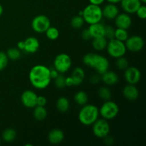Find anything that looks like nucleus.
I'll return each instance as SVG.
<instances>
[{"label":"nucleus","instance_id":"obj_42","mask_svg":"<svg viewBox=\"0 0 146 146\" xmlns=\"http://www.w3.org/2000/svg\"><path fill=\"white\" fill-rule=\"evenodd\" d=\"M106 0H89L90 4H94V5L100 6Z\"/></svg>","mask_w":146,"mask_h":146},{"label":"nucleus","instance_id":"obj_38","mask_svg":"<svg viewBox=\"0 0 146 146\" xmlns=\"http://www.w3.org/2000/svg\"><path fill=\"white\" fill-rule=\"evenodd\" d=\"M81 37L84 40H86V41H88V40L91 39L92 37H91V34H90L89 31H88V29H84L81 32Z\"/></svg>","mask_w":146,"mask_h":146},{"label":"nucleus","instance_id":"obj_11","mask_svg":"<svg viewBox=\"0 0 146 146\" xmlns=\"http://www.w3.org/2000/svg\"><path fill=\"white\" fill-rule=\"evenodd\" d=\"M124 77L128 84L135 85L141 80V73L140 70L135 67L128 66L125 70Z\"/></svg>","mask_w":146,"mask_h":146},{"label":"nucleus","instance_id":"obj_36","mask_svg":"<svg viewBox=\"0 0 146 146\" xmlns=\"http://www.w3.org/2000/svg\"><path fill=\"white\" fill-rule=\"evenodd\" d=\"M135 13L138 18H140L141 19H145L146 18V7L145 5L141 4L139 8L135 11Z\"/></svg>","mask_w":146,"mask_h":146},{"label":"nucleus","instance_id":"obj_32","mask_svg":"<svg viewBox=\"0 0 146 146\" xmlns=\"http://www.w3.org/2000/svg\"><path fill=\"white\" fill-rule=\"evenodd\" d=\"M115 64H116L117 68L120 70H125L129 66V62H128V59L124 56L117 58Z\"/></svg>","mask_w":146,"mask_h":146},{"label":"nucleus","instance_id":"obj_13","mask_svg":"<svg viewBox=\"0 0 146 146\" xmlns=\"http://www.w3.org/2000/svg\"><path fill=\"white\" fill-rule=\"evenodd\" d=\"M121 6L122 9L127 14H134L142 4L140 0H121Z\"/></svg>","mask_w":146,"mask_h":146},{"label":"nucleus","instance_id":"obj_43","mask_svg":"<svg viewBox=\"0 0 146 146\" xmlns=\"http://www.w3.org/2000/svg\"><path fill=\"white\" fill-rule=\"evenodd\" d=\"M17 48L20 50V51H23L24 48V41H19L17 44Z\"/></svg>","mask_w":146,"mask_h":146},{"label":"nucleus","instance_id":"obj_28","mask_svg":"<svg viewBox=\"0 0 146 146\" xmlns=\"http://www.w3.org/2000/svg\"><path fill=\"white\" fill-rule=\"evenodd\" d=\"M128 36H128V32L127 29L121 28H117L116 29H115L114 38H116V39L125 42V41L128 38Z\"/></svg>","mask_w":146,"mask_h":146},{"label":"nucleus","instance_id":"obj_24","mask_svg":"<svg viewBox=\"0 0 146 146\" xmlns=\"http://www.w3.org/2000/svg\"><path fill=\"white\" fill-rule=\"evenodd\" d=\"M34 118L37 121H43L45 119L47 116L46 109L44 108V106H36L34 107Z\"/></svg>","mask_w":146,"mask_h":146},{"label":"nucleus","instance_id":"obj_9","mask_svg":"<svg viewBox=\"0 0 146 146\" xmlns=\"http://www.w3.org/2000/svg\"><path fill=\"white\" fill-rule=\"evenodd\" d=\"M51 27V21L46 15L40 14L33 19L31 21V28L38 34L45 33L47 29Z\"/></svg>","mask_w":146,"mask_h":146},{"label":"nucleus","instance_id":"obj_46","mask_svg":"<svg viewBox=\"0 0 146 146\" xmlns=\"http://www.w3.org/2000/svg\"><path fill=\"white\" fill-rule=\"evenodd\" d=\"M140 1H141V3H142V4H145L146 3V0H140Z\"/></svg>","mask_w":146,"mask_h":146},{"label":"nucleus","instance_id":"obj_26","mask_svg":"<svg viewBox=\"0 0 146 146\" xmlns=\"http://www.w3.org/2000/svg\"><path fill=\"white\" fill-rule=\"evenodd\" d=\"M74 101L77 104L80 106H84L87 104L88 101V94L84 91H78L74 96Z\"/></svg>","mask_w":146,"mask_h":146},{"label":"nucleus","instance_id":"obj_10","mask_svg":"<svg viewBox=\"0 0 146 146\" xmlns=\"http://www.w3.org/2000/svg\"><path fill=\"white\" fill-rule=\"evenodd\" d=\"M126 49L131 52L141 51L144 47V40L141 36L138 35L128 36L125 41Z\"/></svg>","mask_w":146,"mask_h":146},{"label":"nucleus","instance_id":"obj_18","mask_svg":"<svg viewBox=\"0 0 146 146\" xmlns=\"http://www.w3.org/2000/svg\"><path fill=\"white\" fill-rule=\"evenodd\" d=\"M92 38L97 37L104 36L105 34V25L101 24V22L96 23V24H90L88 28Z\"/></svg>","mask_w":146,"mask_h":146},{"label":"nucleus","instance_id":"obj_45","mask_svg":"<svg viewBox=\"0 0 146 146\" xmlns=\"http://www.w3.org/2000/svg\"><path fill=\"white\" fill-rule=\"evenodd\" d=\"M3 12H4V8H3L2 5H1V4H0V17H1V16L2 15Z\"/></svg>","mask_w":146,"mask_h":146},{"label":"nucleus","instance_id":"obj_27","mask_svg":"<svg viewBox=\"0 0 146 146\" xmlns=\"http://www.w3.org/2000/svg\"><path fill=\"white\" fill-rule=\"evenodd\" d=\"M6 54L9 59L12 60V61H17L21 58V51L18 48H15V47L9 48Z\"/></svg>","mask_w":146,"mask_h":146},{"label":"nucleus","instance_id":"obj_23","mask_svg":"<svg viewBox=\"0 0 146 146\" xmlns=\"http://www.w3.org/2000/svg\"><path fill=\"white\" fill-rule=\"evenodd\" d=\"M70 107V103L68 98L66 97H60L56 101V108L58 111L61 113H65L68 111Z\"/></svg>","mask_w":146,"mask_h":146},{"label":"nucleus","instance_id":"obj_3","mask_svg":"<svg viewBox=\"0 0 146 146\" xmlns=\"http://www.w3.org/2000/svg\"><path fill=\"white\" fill-rule=\"evenodd\" d=\"M99 116V111L93 104H85L78 113V120L84 125H92Z\"/></svg>","mask_w":146,"mask_h":146},{"label":"nucleus","instance_id":"obj_21","mask_svg":"<svg viewBox=\"0 0 146 146\" xmlns=\"http://www.w3.org/2000/svg\"><path fill=\"white\" fill-rule=\"evenodd\" d=\"M74 82V86H79L84 81L85 78V72L81 67H77L74 68L71 76Z\"/></svg>","mask_w":146,"mask_h":146},{"label":"nucleus","instance_id":"obj_5","mask_svg":"<svg viewBox=\"0 0 146 146\" xmlns=\"http://www.w3.org/2000/svg\"><path fill=\"white\" fill-rule=\"evenodd\" d=\"M106 48L108 55L115 58L123 56L127 51L125 42L119 41L115 38L110 39L109 41H108Z\"/></svg>","mask_w":146,"mask_h":146},{"label":"nucleus","instance_id":"obj_1","mask_svg":"<svg viewBox=\"0 0 146 146\" xmlns=\"http://www.w3.org/2000/svg\"><path fill=\"white\" fill-rule=\"evenodd\" d=\"M31 85L38 89H44L51 83L50 68L44 65H36L31 68L29 74Z\"/></svg>","mask_w":146,"mask_h":146},{"label":"nucleus","instance_id":"obj_4","mask_svg":"<svg viewBox=\"0 0 146 146\" xmlns=\"http://www.w3.org/2000/svg\"><path fill=\"white\" fill-rule=\"evenodd\" d=\"M82 17L84 21L89 25L101 22L103 19L102 9L100 6L89 4L83 9Z\"/></svg>","mask_w":146,"mask_h":146},{"label":"nucleus","instance_id":"obj_44","mask_svg":"<svg viewBox=\"0 0 146 146\" xmlns=\"http://www.w3.org/2000/svg\"><path fill=\"white\" fill-rule=\"evenodd\" d=\"M108 3H111V4H118L121 1V0H106Z\"/></svg>","mask_w":146,"mask_h":146},{"label":"nucleus","instance_id":"obj_14","mask_svg":"<svg viewBox=\"0 0 146 146\" xmlns=\"http://www.w3.org/2000/svg\"><path fill=\"white\" fill-rule=\"evenodd\" d=\"M114 19H115V24L117 28L128 29L132 24V19L131 16L125 12L118 14Z\"/></svg>","mask_w":146,"mask_h":146},{"label":"nucleus","instance_id":"obj_40","mask_svg":"<svg viewBox=\"0 0 146 146\" xmlns=\"http://www.w3.org/2000/svg\"><path fill=\"white\" fill-rule=\"evenodd\" d=\"M100 79H101V77H100L99 76L94 75L91 77V79H90V81H91V82L92 83V84H96L99 82Z\"/></svg>","mask_w":146,"mask_h":146},{"label":"nucleus","instance_id":"obj_34","mask_svg":"<svg viewBox=\"0 0 146 146\" xmlns=\"http://www.w3.org/2000/svg\"><path fill=\"white\" fill-rule=\"evenodd\" d=\"M8 61L9 58L7 54L3 51H0V71H2L7 67Z\"/></svg>","mask_w":146,"mask_h":146},{"label":"nucleus","instance_id":"obj_17","mask_svg":"<svg viewBox=\"0 0 146 146\" xmlns=\"http://www.w3.org/2000/svg\"><path fill=\"white\" fill-rule=\"evenodd\" d=\"M123 94L128 101H134L138 98L139 91L135 85L128 84V85L124 87L123 90Z\"/></svg>","mask_w":146,"mask_h":146},{"label":"nucleus","instance_id":"obj_39","mask_svg":"<svg viewBox=\"0 0 146 146\" xmlns=\"http://www.w3.org/2000/svg\"><path fill=\"white\" fill-rule=\"evenodd\" d=\"M59 74L60 73H58V71L54 68H50V76H51V79H54V78H56Z\"/></svg>","mask_w":146,"mask_h":146},{"label":"nucleus","instance_id":"obj_33","mask_svg":"<svg viewBox=\"0 0 146 146\" xmlns=\"http://www.w3.org/2000/svg\"><path fill=\"white\" fill-rule=\"evenodd\" d=\"M65 79L66 77L63 75V74H59L58 76L56 78H54V84L56 86V88L62 89L66 86L65 84Z\"/></svg>","mask_w":146,"mask_h":146},{"label":"nucleus","instance_id":"obj_47","mask_svg":"<svg viewBox=\"0 0 146 146\" xmlns=\"http://www.w3.org/2000/svg\"><path fill=\"white\" fill-rule=\"evenodd\" d=\"M0 144H1V140H0Z\"/></svg>","mask_w":146,"mask_h":146},{"label":"nucleus","instance_id":"obj_22","mask_svg":"<svg viewBox=\"0 0 146 146\" xmlns=\"http://www.w3.org/2000/svg\"><path fill=\"white\" fill-rule=\"evenodd\" d=\"M107 44H108V39L104 36L93 38V48L96 50V51H104L106 48Z\"/></svg>","mask_w":146,"mask_h":146},{"label":"nucleus","instance_id":"obj_12","mask_svg":"<svg viewBox=\"0 0 146 146\" xmlns=\"http://www.w3.org/2000/svg\"><path fill=\"white\" fill-rule=\"evenodd\" d=\"M37 96H38L34 91L27 90L21 94V101L26 108H34L36 106Z\"/></svg>","mask_w":146,"mask_h":146},{"label":"nucleus","instance_id":"obj_25","mask_svg":"<svg viewBox=\"0 0 146 146\" xmlns=\"http://www.w3.org/2000/svg\"><path fill=\"white\" fill-rule=\"evenodd\" d=\"M17 138V132L13 128H7L2 133V138L6 143H11Z\"/></svg>","mask_w":146,"mask_h":146},{"label":"nucleus","instance_id":"obj_29","mask_svg":"<svg viewBox=\"0 0 146 146\" xmlns=\"http://www.w3.org/2000/svg\"><path fill=\"white\" fill-rule=\"evenodd\" d=\"M46 36L49 40H56L59 36V31L56 27H50L45 31Z\"/></svg>","mask_w":146,"mask_h":146},{"label":"nucleus","instance_id":"obj_16","mask_svg":"<svg viewBox=\"0 0 146 146\" xmlns=\"http://www.w3.org/2000/svg\"><path fill=\"white\" fill-rule=\"evenodd\" d=\"M102 14L103 17L107 19H114L119 14V9L117 7L116 4L108 3L102 9Z\"/></svg>","mask_w":146,"mask_h":146},{"label":"nucleus","instance_id":"obj_7","mask_svg":"<svg viewBox=\"0 0 146 146\" xmlns=\"http://www.w3.org/2000/svg\"><path fill=\"white\" fill-rule=\"evenodd\" d=\"M72 61L69 55L64 53L58 54L54 61V68L60 74H64L71 68Z\"/></svg>","mask_w":146,"mask_h":146},{"label":"nucleus","instance_id":"obj_2","mask_svg":"<svg viewBox=\"0 0 146 146\" xmlns=\"http://www.w3.org/2000/svg\"><path fill=\"white\" fill-rule=\"evenodd\" d=\"M83 62L87 66L92 68L98 74H103L109 68V61L106 57L95 54L88 53L83 58Z\"/></svg>","mask_w":146,"mask_h":146},{"label":"nucleus","instance_id":"obj_35","mask_svg":"<svg viewBox=\"0 0 146 146\" xmlns=\"http://www.w3.org/2000/svg\"><path fill=\"white\" fill-rule=\"evenodd\" d=\"M115 36V29L113 27L111 26H105V34H104V37L107 39L110 40L114 38Z\"/></svg>","mask_w":146,"mask_h":146},{"label":"nucleus","instance_id":"obj_37","mask_svg":"<svg viewBox=\"0 0 146 146\" xmlns=\"http://www.w3.org/2000/svg\"><path fill=\"white\" fill-rule=\"evenodd\" d=\"M47 103L46 98L43 96H37L36 100V106H45Z\"/></svg>","mask_w":146,"mask_h":146},{"label":"nucleus","instance_id":"obj_20","mask_svg":"<svg viewBox=\"0 0 146 146\" xmlns=\"http://www.w3.org/2000/svg\"><path fill=\"white\" fill-rule=\"evenodd\" d=\"M64 133L60 129H53L48 133V140L51 144H59L64 141Z\"/></svg>","mask_w":146,"mask_h":146},{"label":"nucleus","instance_id":"obj_8","mask_svg":"<svg viewBox=\"0 0 146 146\" xmlns=\"http://www.w3.org/2000/svg\"><path fill=\"white\" fill-rule=\"evenodd\" d=\"M93 133L98 138H104L109 135L111 127L108 121L104 118H98L92 124Z\"/></svg>","mask_w":146,"mask_h":146},{"label":"nucleus","instance_id":"obj_30","mask_svg":"<svg viewBox=\"0 0 146 146\" xmlns=\"http://www.w3.org/2000/svg\"><path fill=\"white\" fill-rule=\"evenodd\" d=\"M98 96L101 98V99L104 100V101H108L110 100L111 98V91L108 87L106 86H103L99 88L98 91Z\"/></svg>","mask_w":146,"mask_h":146},{"label":"nucleus","instance_id":"obj_31","mask_svg":"<svg viewBox=\"0 0 146 146\" xmlns=\"http://www.w3.org/2000/svg\"><path fill=\"white\" fill-rule=\"evenodd\" d=\"M84 23H85V21H84V18H83L82 16L80 15L75 16L71 20V27L74 29H81L84 26Z\"/></svg>","mask_w":146,"mask_h":146},{"label":"nucleus","instance_id":"obj_6","mask_svg":"<svg viewBox=\"0 0 146 146\" xmlns=\"http://www.w3.org/2000/svg\"><path fill=\"white\" fill-rule=\"evenodd\" d=\"M98 111L101 118L108 121L113 119L118 115L119 113V107L116 103L108 100L105 101Z\"/></svg>","mask_w":146,"mask_h":146},{"label":"nucleus","instance_id":"obj_19","mask_svg":"<svg viewBox=\"0 0 146 146\" xmlns=\"http://www.w3.org/2000/svg\"><path fill=\"white\" fill-rule=\"evenodd\" d=\"M101 79L106 85L113 86L118 82L119 78H118V76L116 73L108 70L105 73L101 74Z\"/></svg>","mask_w":146,"mask_h":146},{"label":"nucleus","instance_id":"obj_41","mask_svg":"<svg viewBox=\"0 0 146 146\" xmlns=\"http://www.w3.org/2000/svg\"><path fill=\"white\" fill-rule=\"evenodd\" d=\"M65 84H66V86H68V87L74 86V82H73V80L71 76H68L66 78Z\"/></svg>","mask_w":146,"mask_h":146},{"label":"nucleus","instance_id":"obj_15","mask_svg":"<svg viewBox=\"0 0 146 146\" xmlns=\"http://www.w3.org/2000/svg\"><path fill=\"white\" fill-rule=\"evenodd\" d=\"M24 48L23 51L28 54H34L39 48V41L34 36H29L24 41Z\"/></svg>","mask_w":146,"mask_h":146}]
</instances>
